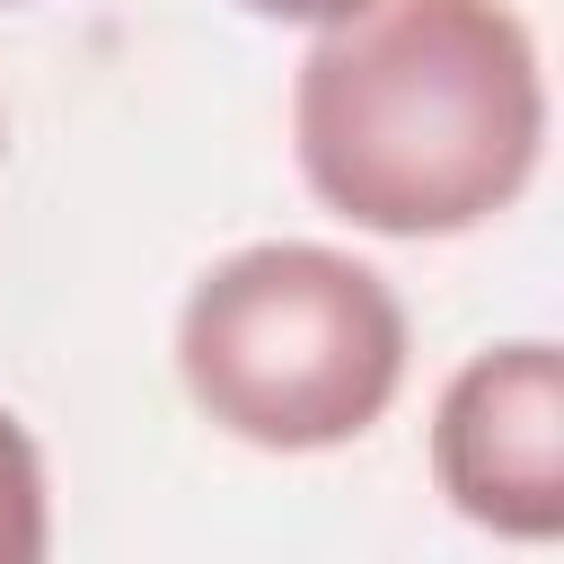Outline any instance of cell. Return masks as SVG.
<instances>
[{"label":"cell","mask_w":564,"mask_h":564,"mask_svg":"<svg viewBox=\"0 0 564 564\" xmlns=\"http://www.w3.org/2000/svg\"><path fill=\"white\" fill-rule=\"evenodd\" d=\"M176 379L247 449H335L397 405L405 308L361 256L264 238L185 291Z\"/></svg>","instance_id":"2"},{"label":"cell","mask_w":564,"mask_h":564,"mask_svg":"<svg viewBox=\"0 0 564 564\" xmlns=\"http://www.w3.org/2000/svg\"><path fill=\"white\" fill-rule=\"evenodd\" d=\"M432 476L458 520L529 546L555 538L564 529V352L538 335L476 352L441 388Z\"/></svg>","instance_id":"3"},{"label":"cell","mask_w":564,"mask_h":564,"mask_svg":"<svg viewBox=\"0 0 564 564\" xmlns=\"http://www.w3.org/2000/svg\"><path fill=\"white\" fill-rule=\"evenodd\" d=\"M53 538V511H44V458L26 441V423L0 405V564H35Z\"/></svg>","instance_id":"4"},{"label":"cell","mask_w":564,"mask_h":564,"mask_svg":"<svg viewBox=\"0 0 564 564\" xmlns=\"http://www.w3.org/2000/svg\"><path fill=\"white\" fill-rule=\"evenodd\" d=\"M291 150L326 212L458 238L511 212L546 150V70L511 0H361L291 88Z\"/></svg>","instance_id":"1"},{"label":"cell","mask_w":564,"mask_h":564,"mask_svg":"<svg viewBox=\"0 0 564 564\" xmlns=\"http://www.w3.org/2000/svg\"><path fill=\"white\" fill-rule=\"evenodd\" d=\"M256 18H282V26H335V18H352L361 0H247Z\"/></svg>","instance_id":"5"}]
</instances>
